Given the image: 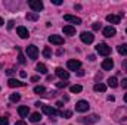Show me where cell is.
<instances>
[{
    "instance_id": "cell-1",
    "label": "cell",
    "mask_w": 127,
    "mask_h": 125,
    "mask_svg": "<svg viewBox=\"0 0 127 125\" xmlns=\"http://www.w3.org/2000/svg\"><path fill=\"white\" fill-rule=\"evenodd\" d=\"M114 119L123 125H127V107H120L114 113Z\"/></svg>"
},
{
    "instance_id": "cell-2",
    "label": "cell",
    "mask_w": 127,
    "mask_h": 125,
    "mask_svg": "<svg viewBox=\"0 0 127 125\" xmlns=\"http://www.w3.org/2000/svg\"><path fill=\"white\" fill-rule=\"evenodd\" d=\"M96 52H97L100 56H108V55L111 53V47H109L108 44H105V43H99V44L96 46Z\"/></svg>"
},
{
    "instance_id": "cell-3",
    "label": "cell",
    "mask_w": 127,
    "mask_h": 125,
    "mask_svg": "<svg viewBox=\"0 0 127 125\" xmlns=\"http://www.w3.org/2000/svg\"><path fill=\"white\" fill-rule=\"evenodd\" d=\"M25 53H27V56H28L30 59H32V61H35V59L38 58V49H37L34 44L28 46V47L25 49Z\"/></svg>"
},
{
    "instance_id": "cell-4",
    "label": "cell",
    "mask_w": 127,
    "mask_h": 125,
    "mask_svg": "<svg viewBox=\"0 0 127 125\" xmlns=\"http://www.w3.org/2000/svg\"><path fill=\"white\" fill-rule=\"evenodd\" d=\"M28 6L32 9V12H40V10H43V1H40V0H28Z\"/></svg>"
},
{
    "instance_id": "cell-5",
    "label": "cell",
    "mask_w": 127,
    "mask_h": 125,
    "mask_svg": "<svg viewBox=\"0 0 127 125\" xmlns=\"http://www.w3.org/2000/svg\"><path fill=\"white\" fill-rule=\"evenodd\" d=\"M89 103L86 102V100H80V102H77V104H75V110L77 112H80V113H84V112H87L89 110Z\"/></svg>"
},
{
    "instance_id": "cell-6",
    "label": "cell",
    "mask_w": 127,
    "mask_h": 125,
    "mask_svg": "<svg viewBox=\"0 0 127 125\" xmlns=\"http://www.w3.org/2000/svg\"><path fill=\"white\" fill-rule=\"evenodd\" d=\"M80 38H81V41H83V43H86V44H90V43H93V40H95V35H93L92 32L83 31L81 34H80Z\"/></svg>"
},
{
    "instance_id": "cell-7",
    "label": "cell",
    "mask_w": 127,
    "mask_h": 125,
    "mask_svg": "<svg viewBox=\"0 0 127 125\" xmlns=\"http://www.w3.org/2000/svg\"><path fill=\"white\" fill-rule=\"evenodd\" d=\"M66 66H68L69 71H80V68H81V62H80V61H75V59H71V61H68Z\"/></svg>"
},
{
    "instance_id": "cell-8",
    "label": "cell",
    "mask_w": 127,
    "mask_h": 125,
    "mask_svg": "<svg viewBox=\"0 0 127 125\" xmlns=\"http://www.w3.org/2000/svg\"><path fill=\"white\" fill-rule=\"evenodd\" d=\"M41 110H43V113H46L47 116H55L56 113H58V110L55 109V107H52V106H47V104H43L41 106Z\"/></svg>"
},
{
    "instance_id": "cell-9",
    "label": "cell",
    "mask_w": 127,
    "mask_h": 125,
    "mask_svg": "<svg viewBox=\"0 0 127 125\" xmlns=\"http://www.w3.org/2000/svg\"><path fill=\"white\" fill-rule=\"evenodd\" d=\"M78 121H80L81 124H87V125L89 124H95V122L99 121V116H97V115H90V116H87L86 119H84V118H80Z\"/></svg>"
},
{
    "instance_id": "cell-10",
    "label": "cell",
    "mask_w": 127,
    "mask_h": 125,
    "mask_svg": "<svg viewBox=\"0 0 127 125\" xmlns=\"http://www.w3.org/2000/svg\"><path fill=\"white\" fill-rule=\"evenodd\" d=\"M55 72H56V75H58L62 81H66V80L69 78V72H68V71H64V68H56Z\"/></svg>"
},
{
    "instance_id": "cell-11",
    "label": "cell",
    "mask_w": 127,
    "mask_h": 125,
    "mask_svg": "<svg viewBox=\"0 0 127 125\" xmlns=\"http://www.w3.org/2000/svg\"><path fill=\"white\" fill-rule=\"evenodd\" d=\"M49 43H52V44H56V46H61L64 44V38L61 35H49Z\"/></svg>"
},
{
    "instance_id": "cell-12",
    "label": "cell",
    "mask_w": 127,
    "mask_h": 125,
    "mask_svg": "<svg viewBox=\"0 0 127 125\" xmlns=\"http://www.w3.org/2000/svg\"><path fill=\"white\" fill-rule=\"evenodd\" d=\"M64 19L68 21V22H72V24H75V25H80V24H81V18L74 16V15H64Z\"/></svg>"
},
{
    "instance_id": "cell-13",
    "label": "cell",
    "mask_w": 127,
    "mask_h": 125,
    "mask_svg": "<svg viewBox=\"0 0 127 125\" xmlns=\"http://www.w3.org/2000/svg\"><path fill=\"white\" fill-rule=\"evenodd\" d=\"M7 85H9L10 88H15V87H25V83H22V81H18V80H15V78H9V81H7Z\"/></svg>"
},
{
    "instance_id": "cell-14",
    "label": "cell",
    "mask_w": 127,
    "mask_h": 125,
    "mask_svg": "<svg viewBox=\"0 0 127 125\" xmlns=\"http://www.w3.org/2000/svg\"><path fill=\"white\" fill-rule=\"evenodd\" d=\"M115 34H117L115 28H114V27H111V25H109V27H105V28H103V35H105L106 38H111V37H114Z\"/></svg>"
},
{
    "instance_id": "cell-15",
    "label": "cell",
    "mask_w": 127,
    "mask_h": 125,
    "mask_svg": "<svg viewBox=\"0 0 127 125\" xmlns=\"http://www.w3.org/2000/svg\"><path fill=\"white\" fill-rule=\"evenodd\" d=\"M16 34H18L21 38H28V37H30V32H28V30H27L25 27H18V28H16Z\"/></svg>"
},
{
    "instance_id": "cell-16",
    "label": "cell",
    "mask_w": 127,
    "mask_h": 125,
    "mask_svg": "<svg viewBox=\"0 0 127 125\" xmlns=\"http://www.w3.org/2000/svg\"><path fill=\"white\" fill-rule=\"evenodd\" d=\"M112 68H114V61L112 59H105L102 62V69L103 71H111Z\"/></svg>"
},
{
    "instance_id": "cell-17",
    "label": "cell",
    "mask_w": 127,
    "mask_h": 125,
    "mask_svg": "<svg viewBox=\"0 0 127 125\" xmlns=\"http://www.w3.org/2000/svg\"><path fill=\"white\" fill-rule=\"evenodd\" d=\"M18 113H19V116H21V118H27V116H28V113H30L28 106H19V107H18Z\"/></svg>"
},
{
    "instance_id": "cell-18",
    "label": "cell",
    "mask_w": 127,
    "mask_h": 125,
    "mask_svg": "<svg viewBox=\"0 0 127 125\" xmlns=\"http://www.w3.org/2000/svg\"><path fill=\"white\" fill-rule=\"evenodd\" d=\"M120 19H121L120 15H108L106 16V21L111 24H120Z\"/></svg>"
},
{
    "instance_id": "cell-19",
    "label": "cell",
    "mask_w": 127,
    "mask_h": 125,
    "mask_svg": "<svg viewBox=\"0 0 127 125\" xmlns=\"http://www.w3.org/2000/svg\"><path fill=\"white\" fill-rule=\"evenodd\" d=\"M64 34H66V35H74L75 34V27H72V25H65L62 28Z\"/></svg>"
},
{
    "instance_id": "cell-20",
    "label": "cell",
    "mask_w": 127,
    "mask_h": 125,
    "mask_svg": "<svg viewBox=\"0 0 127 125\" xmlns=\"http://www.w3.org/2000/svg\"><path fill=\"white\" fill-rule=\"evenodd\" d=\"M93 90H95V91H97V93H99V91H100V93H103V91H106V85H105V84L97 83V84H95V85H93Z\"/></svg>"
},
{
    "instance_id": "cell-21",
    "label": "cell",
    "mask_w": 127,
    "mask_h": 125,
    "mask_svg": "<svg viewBox=\"0 0 127 125\" xmlns=\"http://www.w3.org/2000/svg\"><path fill=\"white\" fill-rule=\"evenodd\" d=\"M25 18H27L28 21H32V22H35V21L38 19V13H35V12H28V13L25 15Z\"/></svg>"
},
{
    "instance_id": "cell-22",
    "label": "cell",
    "mask_w": 127,
    "mask_h": 125,
    "mask_svg": "<svg viewBox=\"0 0 127 125\" xmlns=\"http://www.w3.org/2000/svg\"><path fill=\"white\" fill-rule=\"evenodd\" d=\"M30 121H31V122H40V121H41V113H38V112H34V113H31Z\"/></svg>"
},
{
    "instance_id": "cell-23",
    "label": "cell",
    "mask_w": 127,
    "mask_h": 125,
    "mask_svg": "<svg viewBox=\"0 0 127 125\" xmlns=\"http://www.w3.org/2000/svg\"><path fill=\"white\" fill-rule=\"evenodd\" d=\"M108 85H109V87H112V88L118 87V81H117V78H115V77H111V78H108Z\"/></svg>"
},
{
    "instance_id": "cell-24",
    "label": "cell",
    "mask_w": 127,
    "mask_h": 125,
    "mask_svg": "<svg viewBox=\"0 0 127 125\" xmlns=\"http://www.w3.org/2000/svg\"><path fill=\"white\" fill-rule=\"evenodd\" d=\"M37 71L40 72V74H47V68H46V65L44 63H37Z\"/></svg>"
},
{
    "instance_id": "cell-25",
    "label": "cell",
    "mask_w": 127,
    "mask_h": 125,
    "mask_svg": "<svg viewBox=\"0 0 127 125\" xmlns=\"http://www.w3.org/2000/svg\"><path fill=\"white\" fill-rule=\"evenodd\" d=\"M117 50H118V53H120V55H123V56H127V44H120Z\"/></svg>"
},
{
    "instance_id": "cell-26",
    "label": "cell",
    "mask_w": 127,
    "mask_h": 125,
    "mask_svg": "<svg viewBox=\"0 0 127 125\" xmlns=\"http://www.w3.org/2000/svg\"><path fill=\"white\" fill-rule=\"evenodd\" d=\"M81 90H83V87H81V85H78V84H74V85H71V87H69V91H71V93H80Z\"/></svg>"
},
{
    "instance_id": "cell-27",
    "label": "cell",
    "mask_w": 127,
    "mask_h": 125,
    "mask_svg": "<svg viewBox=\"0 0 127 125\" xmlns=\"http://www.w3.org/2000/svg\"><path fill=\"white\" fill-rule=\"evenodd\" d=\"M43 56H44L46 59H50V58H52V50H50V47H44V49H43Z\"/></svg>"
},
{
    "instance_id": "cell-28",
    "label": "cell",
    "mask_w": 127,
    "mask_h": 125,
    "mask_svg": "<svg viewBox=\"0 0 127 125\" xmlns=\"http://www.w3.org/2000/svg\"><path fill=\"white\" fill-rule=\"evenodd\" d=\"M34 93L35 94H44L46 93V88L43 85H37V87H34Z\"/></svg>"
},
{
    "instance_id": "cell-29",
    "label": "cell",
    "mask_w": 127,
    "mask_h": 125,
    "mask_svg": "<svg viewBox=\"0 0 127 125\" xmlns=\"http://www.w3.org/2000/svg\"><path fill=\"white\" fill-rule=\"evenodd\" d=\"M21 100V96L18 93H12L10 94V102H13V103H16V102H19Z\"/></svg>"
},
{
    "instance_id": "cell-30",
    "label": "cell",
    "mask_w": 127,
    "mask_h": 125,
    "mask_svg": "<svg viewBox=\"0 0 127 125\" xmlns=\"http://www.w3.org/2000/svg\"><path fill=\"white\" fill-rule=\"evenodd\" d=\"M59 115L64 116V118H71L72 116V112L71 110H65V112H59Z\"/></svg>"
},
{
    "instance_id": "cell-31",
    "label": "cell",
    "mask_w": 127,
    "mask_h": 125,
    "mask_svg": "<svg viewBox=\"0 0 127 125\" xmlns=\"http://www.w3.org/2000/svg\"><path fill=\"white\" fill-rule=\"evenodd\" d=\"M0 125H9V119L4 116H0Z\"/></svg>"
},
{
    "instance_id": "cell-32",
    "label": "cell",
    "mask_w": 127,
    "mask_h": 125,
    "mask_svg": "<svg viewBox=\"0 0 127 125\" xmlns=\"http://www.w3.org/2000/svg\"><path fill=\"white\" fill-rule=\"evenodd\" d=\"M92 28H93L95 31H99V30L102 28V25H100V22H95V24L92 25Z\"/></svg>"
},
{
    "instance_id": "cell-33",
    "label": "cell",
    "mask_w": 127,
    "mask_h": 125,
    "mask_svg": "<svg viewBox=\"0 0 127 125\" xmlns=\"http://www.w3.org/2000/svg\"><path fill=\"white\" fill-rule=\"evenodd\" d=\"M68 85V83H64V81H61V83H56V87L58 88H65Z\"/></svg>"
},
{
    "instance_id": "cell-34",
    "label": "cell",
    "mask_w": 127,
    "mask_h": 125,
    "mask_svg": "<svg viewBox=\"0 0 127 125\" xmlns=\"http://www.w3.org/2000/svg\"><path fill=\"white\" fill-rule=\"evenodd\" d=\"M18 61H19V63H22V65L25 63V58H24V55H22L21 52H19V56H18Z\"/></svg>"
},
{
    "instance_id": "cell-35",
    "label": "cell",
    "mask_w": 127,
    "mask_h": 125,
    "mask_svg": "<svg viewBox=\"0 0 127 125\" xmlns=\"http://www.w3.org/2000/svg\"><path fill=\"white\" fill-rule=\"evenodd\" d=\"M13 24H15L13 21H9V22H7V28H9V30H12V28H13Z\"/></svg>"
},
{
    "instance_id": "cell-36",
    "label": "cell",
    "mask_w": 127,
    "mask_h": 125,
    "mask_svg": "<svg viewBox=\"0 0 127 125\" xmlns=\"http://www.w3.org/2000/svg\"><path fill=\"white\" fill-rule=\"evenodd\" d=\"M121 85H123V88H127V78H124V80L121 81Z\"/></svg>"
},
{
    "instance_id": "cell-37",
    "label": "cell",
    "mask_w": 127,
    "mask_h": 125,
    "mask_svg": "<svg viewBox=\"0 0 127 125\" xmlns=\"http://www.w3.org/2000/svg\"><path fill=\"white\" fill-rule=\"evenodd\" d=\"M38 80H40V77H37V75H35V77H31V81H32V83H37Z\"/></svg>"
},
{
    "instance_id": "cell-38",
    "label": "cell",
    "mask_w": 127,
    "mask_h": 125,
    "mask_svg": "<svg viewBox=\"0 0 127 125\" xmlns=\"http://www.w3.org/2000/svg\"><path fill=\"white\" fill-rule=\"evenodd\" d=\"M52 3H53V4H58V6H59V4H62V1H61V0H52Z\"/></svg>"
},
{
    "instance_id": "cell-39",
    "label": "cell",
    "mask_w": 127,
    "mask_h": 125,
    "mask_svg": "<svg viewBox=\"0 0 127 125\" xmlns=\"http://www.w3.org/2000/svg\"><path fill=\"white\" fill-rule=\"evenodd\" d=\"M123 69H124V71L127 72V59L124 61V62H123Z\"/></svg>"
},
{
    "instance_id": "cell-40",
    "label": "cell",
    "mask_w": 127,
    "mask_h": 125,
    "mask_svg": "<svg viewBox=\"0 0 127 125\" xmlns=\"http://www.w3.org/2000/svg\"><path fill=\"white\" fill-rule=\"evenodd\" d=\"M19 75H21L22 78H25V77H27V72H25V71H21V72H19Z\"/></svg>"
},
{
    "instance_id": "cell-41",
    "label": "cell",
    "mask_w": 127,
    "mask_h": 125,
    "mask_svg": "<svg viewBox=\"0 0 127 125\" xmlns=\"http://www.w3.org/2000/svg\"><path fill=\"white\" fill-rule=\"evenodd\" d=\"M13 72H15V69H9V71H6V74H7V75H12Z\"/></svg>"
},
{
    "instance_id": "cell-42",
    "label": "cell",
    "mask_w": 127,
    "mask_h": 125,
    "mask_svg": "<svg viewBox=\"0 0 127 125\" xmlns=\"http://www.w3.org/2000/svg\"><path fill=\"white\" fill-rule=\"evenodd\" d=\"M114 100H115L114 96H108V102H114Z\"/></svg>"
},
{
    "instance_id": "cell-43",
    "label": "cell",
    "mask_w": 127,
    "mask_h": 125,
    "mask_svg": "<svg viewBox=\"0 0 127 125\" xmlns=\"http://www.w3.org/2000/svg\"><path fill=\"white\" fill-rule=\"evenodd\" d=\"M77 75H80V77H83V75H84V71H81V69H80V71L77 72Z\"/></svg>"
},
{
    "instance_id": "cell-44",
    "label": "cell",
    "mask_w": 127,
    "mask_h": 125,
    "mask_svg": "<svg viewBox=\"0 0 127 125\" xmlns=\"http://www.w3.org/2000/svg\"><path fill=\"white\" fill-rule=\"evenodd\" d=\"M15 125H27V124H25L24 121H18V122H16V124H15Z\"/></svg>"
},
{
    "instance_id": "cell-45",
    "label": "cell",
    "mask_w": 127,
    "mask_h": 125,
    "mask_svg": "<svg viewBox=\"0 0 127 125\" xmlns=\"http://www.w3.org/2000/svg\"><path fill=\"white\" fill-rule=\"evenodd\" d=\"M3 24H4V21H3V19H1V18H0V27H1V25H3Z\"/></svg>"
},
{
    "instance_id": "cell-46",
    "label": "cell",
    "mask_w": 127,
    "mask_h": 125,
    "mask_svg": "<svg viewBox=\"0 0 127 125\" xmlns=\"http://www.w3.org/2000/svg\"><path fill=\"white\" fill-rule=\"evenodd\" d=\"M124 102H126V103H127V93L124 94Z\"/></svg>"
},
{
    "instance_id": "cell-47",
    "label": "cell",
    "mask_w": 127,
    "mask_h": 125,
    "mask_svg": "<svg viewBox=\"0 0 127 125\" xmlns=\"http://www.w3.org/2000/svg\"><path fill=\"white\" fill-rule=\"evenodd\" d=\"M126 32H127V30H126Z\"/></svg>"
},
{
    "instance_id": "cell-48",
    "label": "cell",
    "mask_w": 127,
    "mask_h": 125,
    "mask_svg": "<svg viewBox=\"0 0 127 125\" xmlns=\"http://www.w3.org/2000/svg\"><path fill=\"white\" fill-rule=\"evenodd\" d=\"M41 125H43V124H41Z\"/></svg>"
}]
</instances>
